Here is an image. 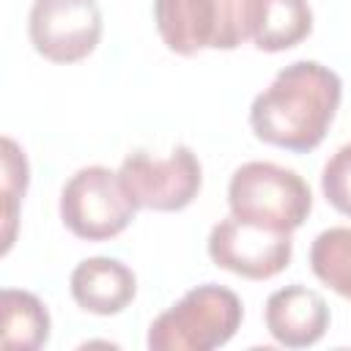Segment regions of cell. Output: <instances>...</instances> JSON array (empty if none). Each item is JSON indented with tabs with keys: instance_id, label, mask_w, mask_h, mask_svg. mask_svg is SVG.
<instances>
[{
	"instance_id": "1",
	"label": "cell",
	"mask_w": 351,
	"mask_h": 351,
	"mask_svg": "<svg viewBox=\"0 0 351 351\" xmlns=\"http://www.w3.org/2000/svg\"><path fill=\"white\" fill-rule=\"evenodd\" d=\"M343 99V82L318 60H296L277 71L250 107L258 140L285 151H313L324 143Z\"/></svg>"
},
{
	"instance_id": "2",
	"label": "cell",
	"mask_w": 351,
	"mask_h": 351,
	"mask_svg": "<svg viewBox=\"0 0 351 351\" xmlns=\"http://www.w3.org/2000/svg\"><path fill=\"white\" fill-rule=\"evenodd\" d=\"M258 0H154V22L178 55L236 49L252 38Z\"/></svg>"
},
{
	"instance_id": "3",
	"label": "cell",
	"mask_w": 351,
	"mask_h": 351,
	"mask_svg": "<svg viewBox=\"0 0 351 351\" xmlns=\"http://www.w3.org/2000/svg\"><path fill=\"white\" fill-rule=\"evenodd\" d=\"M241 299L217 282L186 291L148 329L151 351H211L241 326Z\"/></svg>"
},
{
	"instance_id": "4",
	"label": "cell",
	"mask_w": 351,
	"mask_h": 351,
	"mask_svg": "<svg viewBox=\"0 0 351 351\" xmlns=\"http://www.w3.org/2000/svg\"><path fill=\"white\" fill-rule=\"evenodd\" d=\"M228 203L230 214L241 219L293 233L304 225L313 195L299 173L274 162H247L230 176Z\"/></svg>"
},
{
	"instance_id": "5",
	"label": "cell",
	"mask_w": 351,
	"mask_h": 351,
	"mask_svg": "<svg viewBox=\"0 0 351 351\" xmlns=\"http://www.w3.org/2000/svg\"><path fill=\"white\" fill-rule=\"evenodd\" d=\"M134 200L126 195L118 173L104 165L77 170L60 192L63 225L85 241H107L134 219Z\"/></svg>"
},
{
	"instance_id": "6",
	"label": "cell",
	"mask_w": 351,
	"mask_h": 351,
	"mask_svg": "<svg viewBox=\"0 0 351 351\" xmlns=\"http://www.w3.org/2000/svg\"><path fill=\"white\" fill-rule=\"evenodd\" d=\"M118 178L137 208L181 211L197 197L203 186V167L189 145L173 148L167 159L134 151L121 162Z\"/></svg>"
},
{
	"instance_id": "7",
	"label": "cell",
	"mask_w": 351,
	"mask_h": 351,
	"mask_svg": "<svg viewBox=\"0 0 351 351\" xmlns=\"http://www.w3.org/2000/svg\"><path fill=\"white\" fill-rule=\"evenodd\" d=\"M293 255L291 233L274 230L236 214L217 222L208 233V258L239 277L269 280L280 274Z\"/></svg>"
},
{
	"instance_id": "8",
	"label": "cell",
	"mask_w": 351,
	"mask_h": 351,
	"mask_svg": "<svg viewBox=\"0 0 351 351\" xmlns=\"http://www.w3.org/2000/svg\"><path fill=\"white\" fill-rule=\"evenodd\" d=\"M27 33L41 58L77 63L101 38V8L96 0H33Z\"/></svg>"
},
{
	"instance_id": "9",
	"label": "cell",
	"mask_w": 351,
	"mask_h": 351,
	"mask_svg": "<svg viewBox=\"0 0 351 351\" xmlns=\"http://www.w3.org/2000/svg\"><path fill=\"white\" fill-rule=\"evenodd\" d=\"M266 329L280 346H315L329 329V307L318 291L285 285L266 299Z\"/></svg>"
},
{
	"instance_id": "10",
	"label": "cell",
	"mask_w": 351,
	"mask_h": 351,
	"mask_svg": "<svg viewBox=\"0 0 351 351\" xmlns=\"http://www.w3.org/2000/svg\"><path fill=\"white\" fill-rule=\"evenodd\" d=\"M69 285L74 302L93 315H115L123 307H129V302L137 293L134 271L126 263L104 255L80 261L71 271Z\"/></svg>"
},
{
	"instance_id": "11",
	"label": "cell",
	"mask_w": 351,
	"mask_h": 351,
	"mask_svg": "<svg viewBox=\"0 0 351 351\" xmlns=\"http://www.w3.org/2000/svg\"><path fill=\"white\" fill-rule=\"evenodd\" d=\"M313 30L307 0H258L252 41L263 52H282L304 41Z\"/></svg>"
},
{
	"instance_id": "12",
	"label": "cell",
	"mask_w": 351,
	"mask_h": 351,
	"mask_svg": "<svg viewBox=\"0 0 351 351\" xmlns=\"http://www.w3.org/2000/svg\"><path fill=\"white\" fill-rule=\"evenodd\" d=\"M3 315V348L8 351H36L49 340V313L38 296L16 288L0 293Z\"/></svg>"
},
{
	"instance_id": "13",
	"label": "cell",
	"mask_w": 351,
	"mask_h": 351,
	"mask_svg": "<svg viewBox=\"0 0 351 351\" xmlns=\"http://www.w3.org/2000/svg\"><path fill=\"white\" fill-rule=\"evenodd\" d=\"M313 274L351 302V228L321 230L310 247Z\"/></svg>"
},
{
	"instance_id": "14",
	"label": "cell",
	"mask_w": 351,
	"mask_h": 351,
	"mask_svg": "<svg viewBox=\"0 0 351 351\" xmlns=\"http://www.w3.org/2000/svg\"><path fill=\"white\" fill-rule=\"evenodd\" d=\"M27 186V159L19 145L5 137L3 140V197H5V244L3 252H8L14 241V225H16V206Z\"/></svg>"
},
{
	"instance_id": "15",
	"label": "cell",
	"mask_w": 351,
	"mask_h": 351,
	"mask_svg": "<svg viewBox=\"0 0 351 351\" xmlns=\"http://www.w3.org/2000/svg\"><path fill=\"white\" fill-rule=\"evenodd\" d=\"M321 189L340 214L351 217V143L340 145L324 165Z\"/></svg>"
}]
</instances>
